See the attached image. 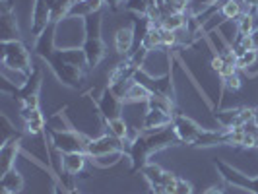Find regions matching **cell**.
<instances>
[{"mask_svg": "<svg viewBox=\"0 0 258 194\" xmlns=\"http://www.w3.org/2000/svg\"><path fill=\"white\" fill-rule=\"evenodd\" d=\"M179 138L177 132L171 126L165 128L154 130V132H144L128 146V159H130V175L142 171L146 163H150V157L165 148L171 146H179Z\"/></svg>", "mask_w": 258, "mask_h": 194, "instance_id": "6da1fadb", "label": "cell"}, {"mask_svg": "<svg viewBox=\"0 0 258 194\" xmlns=\"http://www.w3.org/2000/svg\"><path fill=\"white\" fill-rule=\"evenodd\" d=\"M66 107L58 109L52 118H62L66 126L64 128H47V134H49V140H51V146L54 150L62 152V154H70V152H82L86 154V148H88V142H90L91 136L84 134L82 130H78L70 120L68 116L64 115Z\"/></svg>", "mask_w": 258, "mask_h": 194, "instance_id": "7a4b0ae2", "label": "cell"}, {"mask_svg": "<svg viewBox=\"0 0 258 194\" xmlns=\"http://www.w3.org/2000/svg\"><path fill=\"white\" fill-rule=\"evenodd\" d=\"M101 26H103V12L90 14V16L84 18V41H82V49L86 52L90 70L97 68L99 62L107 56L103 37H101Z\"/></svg>", "mask_w": 258, "mask_h": 194, "instance_id": "3957f363", "label": "cell"}, {"mask_svg": "<svg viewBox=\"0 0 258 194\" xmlns=\"http://www.w3.org/2000/svg\"><path fill=\"white\" fill-rule=\"evenodd\" d=\"M0 51H2V66L4 68L31 74V70H33V66H31V54H29L26 43L22 39L2 41L0 43Z\"/></svg>", "mask_w": 258, "mask_h": 194, "instance_id": "277c9868", "label": "cell"}, {"mask_svg": "<svg viewBox=\"0 0 258 194\" xmlns=\"http://www.w3.org/2000/svg\"><path fill=\"white\" fill-rule=\"evenodd\" d=\"M115 154H122L128 157V146L122 140H118L116 136H113L111 132H103L97 138H90L88 148H86V155L90 157V163H93L95 159L109 157V155Z\"/></svg>", "mask_w": 258, "mask_h": 194, "instance_id": "5b68a950", "label": "cell"}, {"mask_svg": "<svg viewBox=\"0 0 258 194\" xmlns=\"http://www.w3.org/2000/svg\"><path fill=\"white\" fill-rule=\"evenodd\" d=\"M214 167H216L218 175L227 184H231L235 188H241V190H248V192L252 194H258V175H254V177L245 175L243 171H239L237 167L229 165L223 159H214Z\"/></svg>", "mask_w": 258, "mask_h": 194, "instance_id": "8992f818", "label": "cell"}, {"mask_svg": "<svg viewBox=\"0 0 258 194\" xmlns=\"http://www.w3.org/2000/svg\"><path fill=\"white\" fill-rule=\"evenodd\" d=\"M43 86V70L33 68L27 82L20 88H14V99L20 103V109H39V90Z\"/></svg>", "mask_w": 258, "mask_h": 194, "instance_id": "52a82bcc", "label": "cell"}, {"mask_svg": "<svg viewBox=\"0 0 258 194\" xmlns=\"http://www.w3.org/2000/svg\"><path fill=\"white\" fill-rule=\"evenodd\" d=\"M90 99H91V103H93V107H95V111H97L99 118H101V122L122 116L120 113H122L124 101H122V99H120L109 86L101 91L99 97H90Z\"/></svg>", "mask_w": 258, "mask_h": 194, "instance_id": "ba28073f", "label": "cell"}, {"mask_svg": "<svg viewBox=\"0 0 258 194\" xmlns=\"http://www.w3.org/2000/svg\"><path fill=\"white\" fill-rule=\"evenodd\" d=\"M173 128L177 132L179 142L188 144V146H192V144L200 138V134L204 132V128H202L198 122H194L192 118H188L186 115H182L181 111H177V113L173 115Z\"/></svg>", "mask_w": 258, "mask_h": 194, "instance_id": "9c48e42d", "label": "cell"}, {"mask_svg": "<svg viewBox=\"0 0 258 194\" xmlns=\"http://www.w3.org/2000/svg\"><path fill=\"white\" fill-rule=\"evenodd\" d=\"M20 113L24 118L26 132L31 136H41L43 142H45V150H47L51 140H49V134H47V120H45V115L41 113V109H20Z\"/></svg>", "mask_w": 258, "mask_h": 194, "instance_id": "30bf717a", "label": "cell"}, {"mask_svg": "<svg viewBox=\"0 0 258 194\" xmlns=\"http://www.w3.org/2000/svg\"><path fill=\"white\" fill-rule=\"evenodd\" d=\"M51 26V2L49 0H33V8H31V35L37 39Z\"/></svg>", "mask_w": 258, "mask_h": 194, "instance_id": "8fae6325", "label": "cell"}, {"mask_svg": "<svg viewBox=\"0 0 258 194\" xmlns=\"http://www.w3.org/2000/svg\"><path fill=\"white\" fill-rule=\"evenodd\" d=\"M0 31H2V41L20 39L18 16H16V8H14L12 0H2L0 2Z\"/></svg>", "mask_w": 258, "mask_h": 194, "instance_id": "7c38bea8", "label": "cell"}, {"mask_svg": "<svg viewBox=\"0 0 258 194\" xmlns=\"http://www.w3.org/2000/svg\"><path fill=\"white\" fill-rule=\"evenodd\" d=\"M22 138H24V134H18L10 140L2 142V148H0V177L16 167V157L22 154Z\"/></svg>", "mask_w": 258, "mask_h": 194, "instance_id": "4fadbf2b", "label": "cell"}, {"mask_svg": "<svg viewBox=\"0 0 258 194\" xmlns=\"http://www.w3.org/2000/svg\"><path fill=\"white\" fill-rule=\"evenodd\" d=\"M173 124V115L163 113L159 109H146V115L142 120V130L144 132H154V130L165 128Z\"/></svg>", "mask_w": 258, "mask_h": 194, "instance_id": "5bb4252c", "label": "cell"}, {"mask_svg": "<svg viewBox=\"0 0 258 194\" xmlns=\"http://www.w3.org/2000/svg\"><path fill=\"white\" fill-rule=\"evenodd\" d=\"M214 118L218 120V124H220L221 128H245V122H243V107L214 111Z\"/></svg>", "mask_w": 258, "mask_h": 194, "instance_id": "9a60e30c", "label": "cell"}, {"mask_svg": "<svg viewBox=\"0 0 258 194\" xmlns=\"http://www.w3.org/2000/svg\"><path fill=\"white\" fill-rule=\"evenodd\" d=\"M152 97V91L150 88H146L142 82H138V80H132L128 84V88L124 91V95H122V101L124 105L128 103H148V99Z\"/></svg>", "mask_w": 258, "mask_h": 194, "instance_id": "2e32d148", "label": "cell"}, {"mask_svg": "<svg viewBox=\"0 0 258 194\" xmlns=\"http://www.w3.org/2000/svg\"><path fill=\"white\" fill-rule=\"evenodd\" d=\"M115 51L122 56H128L134 51V27L126 26L116 29L115 33Z\"/></svg>", "mask_w": 258, "mask_h": 194, "instance_id": "e0dca14e", "label": "cell"}, {"mask_svg": "<svg viewBox=\"0 0 258 194\" xmlns=\"http://www.w3.org/2000/svg\"><path fill=\"white\" fill-rule=\"evenodd\" d=\"M24 177H22V173L18 171V169L14 167L12 171H8V173H4L2 177H0V188H6L8 192L12 194H20L24 190Z\"/></svg>", "mask_w": 258, "mask_h": 194, "instance_id": "ac0fdd59", "label": "cell"}, {"mask_svg": "<svg viewBox=\"0 0 258 194\" xmlns=\"http://www.w3.org/2000/svg\"><path fill=\"white\" fill-rule=\"evenodd\" d=\"M148 109H159L163 113L175 115L177 113V105H175V97L171 95H163V93H152V97L146 103Z\"/></svg>", "mask_w": 258, "mask_h": 194, "instance_id": "d6986e66", "label": "cell"}, {"mask_svg": "<svg viewBox=\"0 0 258 194\" xmlns=\"http://www.w3.org/2000/svg\"><path fill=\"white\" fill-rule=\"evenodd\" d=\"M258 27V18L250 8H246L243 16L237 20V33L239 35H252L254 29Z\"/></svg>", "mask_w": 258, "mask_h": 194, "instance_id": "ffe728a7", "label": "cell"}, {"mask_svg": "<svg viewBox=\"0 0 258 194\" xmlns=\"http://www.w3.org/2000/svg\"><path fill=\"white\" fill-rule=\"evenodd\" d=\"M103 126L107 128V132H111L113 136H116L118 140H122V142L126 144L130 126L126 124V122H124V118H122V116H118V118H113V120H105Z\"/></svg>", "mask_w": 258, "mask_h": 194, "instance_id": "44dd1931", "label": "cell"}, {"mask_svg": "<svg viewBox=\"0 0 258 194\" xmlns=\"http://www.w3.org/2000/svg\"><path fill=\"white\" fill-rule=\"evenodd\" d=\"M140 47L146 49L148 52L155 51V49H163V43H161V27L159 26L150 27V31L146 33V37H144Z\"/></svg>", "mask_w": 258, "mask_h": 194, "instance_id": "7402d4cb", "label": "cell"}, {"mask_svg": "<svg viewBox=\"0 0 258 194\" xmlns=\"http://www.w3.org/2000/svg\"><path fill=\"white\" fill-rule=\"evenodd\" d=\"M243 12H245L243 0H225L220 10V14L225 18V22H227V20H239V18L243 16Z\"/></svg>", "mask_w": 258, "mask_h": 194, "instance_id": "603a6c76", "label": "cell"}, {"mask_svg": "<svg viewBox=\"0 0 258 194\" xmlns=\"http://www.w3.org/2000/svg\"><path fill=\"white\" fill-rule=\"evenodd\" d=\"M188 26V14L186 12H175L167 16L165 20H163V24L161 27H167L171 31H181L184 27Z\"/></svg>", "mask_w": 258, "mask_h": 194, "instance_id": "cb8c5ba5", "label": "cell"}, {"mask_svg": "<svg viewBox=\"0 0 258 194\" xmlns=\"http://www.w3.org/2000/svg\"><path fill=\"white\" fill-rule=\"evenodd\" d=\"M258 62V49H252V51H246L243 54L237 56V68L243 70V72H248L252 70V66Z\"/></svg>", "mask_w": 258, "mask_h": 194, "instance_id": "d4e9b609", "label": "cell"}, {"mask_svg": "<svg viewBox=\"0 0 258 194\" xmlns=\"http://www.w3.org/2000/svg\"><path fill=\"white\" fill-rule=\"evenodd\" d=\"M161 43H163V49H175V47H179V35H177V31H171L167 27H161Z\"/></svg>", "mask_w": 258, "mask_h": 194, "instance_id": "484cf974", "label": "cell"}, {"mask_svg": "<svg viewBox=\"0 0 258 194\" xmlns=\"http://www.w3.org/2000/svg\"><path fill=\"white\" fill-rule=\"evenodd\" d=\"M173 194H192V184L186 181V179H181L177 181V186H175V192Z\"/></svg>", "mask_w": 258, "mask_h": 194, "instance_id": "4316f807", "label": "cell"}, {"mask_svg": "<svg viewBox=\"0 0 258 194\" xmlns=\"http://www.w3.org/2000/svg\"><path fill=\"white\" fill-rule=\"evenodd\" d=\"M223 64H225V60H223L221 52L212 54V70H214V72H218V74H220V70L223 68Z\"/></svg>", "mask_w": 258, "mask_h": 194, "instance_id": "83f0119b", "label": "cell"}, {"mask_svg": "<svg viewBox=\"0 0 258 194\" xmlns=\"http://www.w3.org/2000/svg\"><path fill=\"white\" fill-rule=\"evenodd\" d=\"M52 194H70V188H66L64 184H60V182H54V190Z\"/></svg>", "mask_w": 258, "mask_h": 194, "instance_id": "f1b7e54d", "label": "cell"}, {"mask_svg": "<svg viewBox=\"0 0 258 194\" xmlns=\"http://www.w3.org/2000/svg\"><path fill=\"white\" fill-rule=\"evenodd\" d=\"M202 194H225V190H223V186H218V184H214V186H210V188H206Z\"/></svg>", "mask_w": 258, "mask_h": 194, "instance_id": "f546056e", "label": "cell"}, {"mask_svg": "<svg viewBox=\"0 0 258 194\" xmlns=\"http://www.w3.org/2000/svg\"><path fill=\"white\" fill-rule=\"evenodd\" d=\"M105 6H109L111 12H116L118 10V0H105Z\"/></svg>", "mask_w": 258, "mask_h": 194, "instance_id": "4dcf8cb0", "label": "cell"}, {"mask_svg": "<svg viewBox=\"0 0 258 194\" xmlns=\"http://www.w3.org/2000/svg\"><path fill=\"white\" fill-rule=\"evenodd\" d=\"M252 126L258 130V107L254 109V116H252Z\"/></svg>", "mask_w": 258, "mask_h": 194, "instance_id": "1f68e13d", "label": "cell"}, {"mask_svg": "<svg viewBox=\"0 0 258 194\" xmlns=\"http://www.w3.org/2000/svg\"><path fill=\"white\" fill-rule=\"evenodd\" d=\"M250 37H252V41H254V49H258V27L254 29V33H252Z\"/></svg>", "mask_w": 258, "mask_h": 194, "instance_id": "d6a6232c", "label": "cell"}, {"mask_svg": "<svg viewBox=\"0 0 258 194\" xmlns=\"http://www.w3.org/2000/svg\"><path fill=\"white\" fill-rule=\"evenodd\" d=\"M86 2H88V0H78V4H86Z\"/></svg>", "mask_w": 258, "mask_h": 194, "instance_id": "836d02e7", "label": "cell"}, {"mask_svg": "<svg viewBox=\"0 0 258 194\" xmlns=\"http://www.w3.org/2000/svg\"><path fill=\"white\" fill-rule=\"evenodd\" d=\"M70 194H78V192H76V188H72V190H70Z\"/></svg>", "mask_w": 258, "mask_h": 194, "instance_id": "e575fe53", "label": "cell"}]
</instances>
